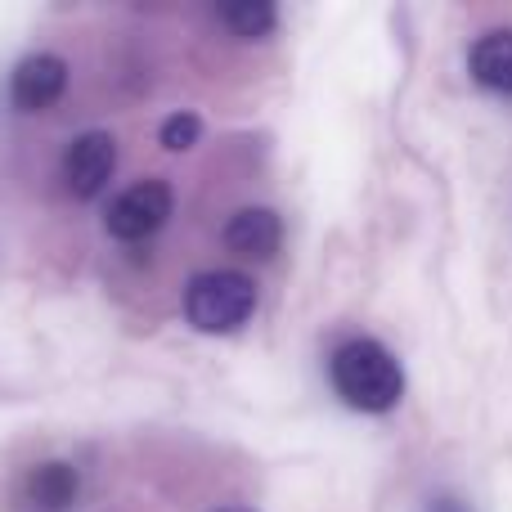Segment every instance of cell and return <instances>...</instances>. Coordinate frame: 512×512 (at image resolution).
<instances>
[{
    "label": "cell",
    "instance_id": "obj_1",
    "mask_svg": "<svg viewBox=\"0 0 512 512\" xmlns=\"http://www.w3.org/2000/svg\"><path fill=\"white\" fill-rule=\"evenodd\" d=\"M328 373H333V391L360 414H387L405 396L400 360L373 337H351V342L337 346Z\"/></svg>",
    "mask_w": 512,
    "mask_h": 512
},
{
    "label": "cell",
    "instance_id": "obj_2",
    "mask_svg": "<svg viewBox=\"0 0 512 512\" xmlns=\"http://www.w3.org/2000/svg\"><path fill=\"white\" fill-rule=\"evenodd\" d=\"M252 306L256 283L239 270H207L185 288V319L198 333H234L248 324Z\"/></svg>",
    "mask_w": 512,
    "mask_h": 512
},
{
    "label": "cell",
    "instance_id": "obj_3",
    "mask_svg": "<svg viewBox=\"0 0 512 512\" xmlns=\"http://www.w3.org/2000/svg\"><path fill=\"white\" fill-rule=\"evenodd\" d=\"M171 203H176V198H171L167 180H140V185H131L126 194L113 198V207H108V234L122 243L153 239V234L167 225Z\"/></svg>",
    "mask_w": 512,
    "mask_h": 512
},
{
    "label": "cell",
    "instance_id": "obj_4",
    "mask_svg": "<svg viewBox=\"0 0 512 512\" xmlns=\"http://www.w3.org/2000/svg\"><path fill=\"white\" fill-rule=\"evenodd\" d=\"M113 167H117V144L108 131H86L68 144L63 153V180L77 198H95L99 189L113 180Z\"/></svg>",
    "mask_w": 512,
    "mask_h": 512
},
{
    "label": "cell",
    "instance_id": "obj_5",
    "mask_svg": "<svg viewBox=\"0 0 512 512\" xmlns=\"http://www.w3.org/2000/svg\"><path fill=\"white\" fill-rule=\"evenodd\" d=\"M63 90H68V63L59 54H27L9 81V95L23 113H41V108L59 104Z\"/></svg>",
    "mask_w": 512,
    "mask_h": 512
},
{
    "label": "cell",
    "instance_id": "obj_6",
    "mask_svg": "<svg viewBox=\"0 0 512 512\" xmlns=\"http://www.w3.org/2000/svg\"><path fill=\"white\" fill-rule=\"evenodd\" d=\"M225 243H230V252H239V256L270 261L283 243V225L270 207H243V212H234L230 225H225Z\"/></svg>",
    "mask_w": 512,
    "mask_h": 512
},
{
    "label": "cell",
    "instance_id": "obj_7",
    "mask_svg": "<svg viewBox=\"0 0 512 512\" xmlns=\"http://www.w3.org/2000/svg\"><path fill=\"white\" fill-rule=\"evenodd\" d=\"M472 77L495 95H512V32H486L472 45Z\"/></svg>",
    "mask_w": 512,
    "mask_h": 512
},
{
    "label": "cell",
    "instance_id": "obj_8",
    "mask_svg": "<svg viewBox=\"0 0 512 512\" xmlns=\"http://www.w3.org/2000/svg\"><path fill=\"white\" fill-rule=\"evenodd\" d=\"M77 490H81L77 468H72V463H59V459L32 468V477H27V499L45 512H63L68 504H77Z\"/></svg>",
    "mask_w": 512,
    "mask_h": 512
},
{
    "label": "cell",
    "instance_id": "obj_9",
    "mask_svg": "<svg viewBox=\"0 0 512 512\" xmlns=\"http://www.w3.org/2000/svg\"><path fill=\"white\" fill-rule=\"evenodd\" d=\"M216 18H221V23L230 27L234 36H243V41L270 36L274 23H279V14H274L270 0H230V5L216 9Z\"/></svg>",
    "mask_w": 512,
    "mask_h": 512
},
{
    "label": "cell",
    "instance_id": "obj_10",
    "mask_svg": "<svg viewBox=\"0 0 512 512\" xmlns=\"http://www.w3.org/2000/svg\"><path fill=\"white\" fill-rule=\"evenodd\" d=\"M198 135H203V122H198L194 113H176V117L162 122L158 140H162V149L167 153H185V149H194L198 144Z\"/></svg>",
    "mask_w": 512,
    "mask_h": 512
},
{
    "label": "cell",
    "instance_id": "obj_11",
    "mask_svg": "<svg viewBox=\"0 0 512 512\" xmlns=\"http://www.w3.org/2000/svg\"><path fill=\"white\" fill-rule=\"evenodd\" d=\"M427 512H463L459 504H454V499H432V508Z\"/></svg>",
    "mask_w": 512,
    "mask_h": 512
},
{
    "label": "cell",
    "instance_id": "obj_12",
    "mask_svg": "<svg viewBox=\"0 0 512 512\" xmlns=\"http://www.w3.org/2000/svg\"><path fill=\"white\" fill-rule=\"evenodd\" d=\"M221 512H252V508H221Z\"/></svg>",
    "mask_w": 512,
    "mask_h": 512
}]
</instances>
